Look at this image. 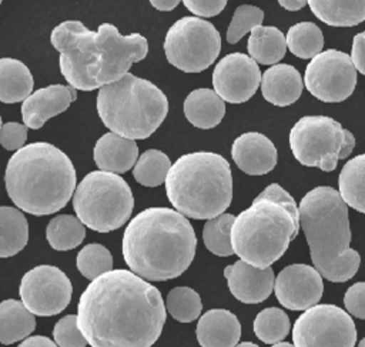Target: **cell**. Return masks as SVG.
<instances>
[{"instance_id":"obj_8","label":"cell","mask_w":365,"mask_h":347,"mask_svg":"<svg viewBox=\"0 0 365 347\" xmlns=\"http://www.w3.org/2000/svg\"><path fill=\"white\" fill-rule=\"evenodd\" d=\"M97 113L111 133L143 140L167 117L168 100L154 83L125 73L121 79L100 87Z\"/></svg>"},{"instance_id":"obj_10","label":"cell","mask_w":365,"mask_h":347,"mask_svg":"<svg viewBox=\"0 0 365 347\" xmlns=\"http://www.w3.org/2000/svg\"><path fill=\"white\" fill-rule=\"evenodd\" d=\"M289 147L302 166L332 171L352 153L355 137L332 117L304 116L289 131Z\"/></svg>"},{"instance_id":"obj_29","label":"cell","mask_w":365,"mask_h":347,"mask_svg":"<svg viewBox=\"0 0 365 347\" xmlns=\"http://www.w3.org/2000/svg\"><path fill=\"white\" fill-rule=\"evenodd\" d=\"M364 169L365 156L358 154L348 160L342 167L338 177V194L344 203L359 213L365 211V197H364Z\"/></svg>"},{"instance_id":"obj_42","label":"cell","mask_w":365,"mask_h":347,"mask_svg":"<svg viewBox=\"0 0 365 347\" xmlns=\"http://www.w3.org/2000/svg\"><path fill=\"white\" fill-rule=\"evenodd\" d=\"M354 67L361 74H365V33H358L352 40V49L349 56Z\"/></svg>"},{"instance_id":"obj_32","label":"cell","mask_w":365,"mask_h":347,"mask_svg":"<svg viewBox=\"0 0 365 347\" xmlns=\"http://www.w3.org/2000/svg\"><path fill=\"white\" fill-rule=\"evenodd\" d=\"M170 167L171 161L165 153L155 149L145 150L133 166V177L141 186L157 187L165 181Z\"/></svg>"},{"instance_id":"obj_48","label":"cell","mask_w":365,"mask_h":347,"mask_svg":"<svg viewBox=\"0 0 365 347\" xmlns=\"http://www.w3.org/2000/svg\"><path fill=\"white\" fill-rule=\"evenodd\" d=\"M358 347H365V340H361L359 344H358Z\"/></svg>"},{"instance_id":"obj_14","label":"cell","mask_w":365,"mask_h":347,"mask_svg":"<svg viewBox=\"0 0 365 347\" xmlns=\"http://www.w3.org/2000/svg\"><path fill=\"white\" fill-rule=\"evenodd\" d=\"M23 306L36 316H56L70 303L73 286L56 266L41 264L29 270L19 287Z\"/></svg>"},{"instance_id":"obj_50","label":"cell","mask_w":365,"mask_h":347,"mask_svg":"<svg viewBox=\"0 0 365 347\" xmlns=\"http://www.w3.org/2000/svg\"><path fill=\"white\" fill-rule=\"evenodd\" d=\"M1 1H3V0H0V3H1Z\"/></svg>"},{"instance_id":"obj_41","label":"cell","mask_w":365,"mask_h":347,"mask_svg":"<svg viewBox=\"0 0 365 347\" xmlns=\"http://www.w3.org/2000/svg\"><path fill=\"white\" fill-rule=\"evenodd\" d=\"M182 3L195 16L214 17L224 10L227 0H182Z\"/></svg>"},{"instance_id":"obj_28","label":"cell","mask_w":365,"mask_h":347,"mask_svg":"<svg viewBox=\"0 0 365 347\" xmlns=\"http://www.w3.org/2000/svg\"><path fill=\"white\" fill-rule=\"evenodd\" d=\"M29 240V223L24 214L9 206H0V258L21 251Z\"/></svg>"},{"instance_id":"obj_1","label":"cell","mask_w":365,"mask_h":347,"mask_svg":"<svg viewBox=\"0 0 365 347\" xmlns=\"http://www.w3.org/2000/svg\"><path fill=\"white\" fill-rule=\"evenodd\" d=\"M165 307L158 288L125 268L93 278L77 304V327L91 347H151Z\"/></svg>"},{"instance_id":"obj_23","label":"cell","mask_w":365,"mask_h":347,"mask_svg":"<svg viewBox=\"0 0 365 347\" xmlns=\"http://www.w3.org/2000/svg\"><path fill=\"white\" fill-rule=\"evenodd\" d=\"M225 114V101L211 89L192 90L184 101L185 119L198 129H212L218 126Z\"/></svg>"},{"instance_id":"obj_49","label":"cell","mask_w":365,"mask_h":347,"mask_svg":"<svg viewBox=\"0 0 365 347\" xmlns=\"http://www.w3.org/2000/svg\"><path fill=\"white\" fill-rule=\"evenodd\" d=\"M0 127H1V117H0Z\"/></svg>"},{"instance_id":"obj_44","label":"cell","mask_w":365,"mask_h":347,"mask_svg":"<svg viewBox=\"0 0 365 347\" xmlns=\"http://www.w3.org/2000/svg\"><path fill=\"white\" fill-rule=\"evenodd\" d=\"M181 0H150L151 6L160 11H171L174 10Z\"/></svg>"},{"instance_id":"obj_5","label":"cell","mask_w":365,"mask_h":347,"mask_svg":"<svg viewBox=\"0 0 365 347\" xmlns=\"http://www.w3.org/2000/svg\"><path fill=\"white\" fill-rule=\"evenodd\" d=\"M298 217L314 268L321 277L334 283L352 278L359 268L361 257L349 247L348 206L338 191L328 186L312 188L301 198Z\"/></svg>"},{"instance_id":"obj_35","label":"cell","mask_w":365,"mask_h":347,"mask_svg":"<svg viewBox=\"0 0 365 347\" xmlns=\"http://www.w3.org/2000/svg\"><path fill=\"white\" fill-rule=\"evenodd\" d=\"M291 323L284 310L278 307H268L261 310L254 320L255 336L267 344L282 341L289 333Z\"/></svg>"},{"instance_id":"obj_40","label":"cell","mask_w":365,"mask_h":347,"mask_svg":"<svg viewBox=\"0 0 365 347\" xmlns=\"http://www.w3.org/2000/svg\"><path fill=\"white\" fill-rule=\"evenodd\" d=\"M364 293H365V283L358 281L348 287L344 296V306L348 314H352L356 318H365V307H364Z\"/></svg>"},{"instance_id":"obj_36","label":"cell","mask_w":365,"mask_h":347,"mask_svg":"<svg viewBox=\"0 0 365 347\" xmlns=\"http://www.w3.org/2000/svg\"><path fill=\"white\" fill-rule=\"evenodd\" d=\"M76 263L78 271L88 280H93L113 268L111 253L98 243H90L84 246L78 251Z\"/></svg>"},{"instance_id":"obj_21","label":"cell","mask_w":365,"mask_h":347,"mask_svg":"<svg viewBox=\"0 0 365 347\" xmlns=\"http://www.w3.org/2000/svg\"><path fill=\"white\" fill-rule=\"evenodd\" d=\"M262 97L278 107L295 103L304 89L299 71L291 64H272L261 74Z\"/></svg>"},{"instance_id":"obj_16","label":"cell","mask_w":365,"mask_h":347,"mask_svg":"<svg viewBox=\"0 0 365 347\" xmlns=\"http://www.w3.org/2000/svg\"><path fill=\"white\" fill-rule=\"evenodd\" d=\"M274 291L288 310H307L315 306L324 291L321 274L308 264H289L274 278Z\"/></svg>"},{"instance_id":"obj_37","label":"cell","mask_w":365,"mask_h":347,"mask_svg":"<svg viewBox=\"0 0 365 347\" xmlns=\"http://www.w3.org/2000/svg\"><path fill=\"white\" fill-rule=\"evenodd\" d=\"M262 20H264V11L259 7L251 6V4L238 6L227 29V41L230 44H235L248 31L259 26Z\"/></svg>"},{"instance_id":"obj_25","label":"cell","mask_w":365,"mask_h":347,"mask_svg":"<svg viewBox=\"0 0 365 347\" xmlns=\"http://www.w3.org/2000/svg\"><path fill=\"white\" fill-rule=\"evenodd\" d=\"M33 86V76L23 61L0 59V101L9 104L23 101L31 94Z\"/></svg>"},{"instance_id":"obj_26","label":"cell","mask_w":365,"mask_h":347,"mask_svg":"<svg viewBox=\"0 0 365 347\" xmlns=\"http://www.w3.org/2000/svg\"><path fill=\"white\" fill-rule=\"evenodd\" d=\"M250 57L259 64H277L287 51L284 33L274 26H257L247 43Z\"/></svg>"},{"instance_id":"obj_4","label":"cell","mask_w":365,"mask_h":347,"mask_svg":"<svg viewBox=\"0 0 365 347\" xmlns=\"http://www.w3.org/2000/svg\"><path fill=\"white\" fill-rule=\"evenodd\" d=\"M6 191L19 210L47 216L61 210L76 188V170L58 147L36 141L20 147L4 171Z\"/></svg>"},{"instance_id":"obj_46","label":"cell","mask_w":365,"mask_h":347,"mask_svg":"<svg viewBox=\"0 0 365 347\" xmlns=\"http://www.w3.org/2000/svg\"><path fill=\"white\" fill-rule=\"evenodd\" d=\"M234 347H259V346L255 343H251V341H242L240 344H235Z\"/></svg>"},{"instance_id":"obj_18","label":"cell","mask_w":365,"mask_h":347,"mask_svg":"<svg viewBox=\"0 0 365 347\" xmlns=\"http://www.w3.org/2000/svg\"><path fill=\"white\" fill-rule=\"evenodd\" d=\"M77 99L76 89L71 86L51 84L36 90L23 100L21 117L23 123L29 129H40L43 124L63 113Z\"/></svg>"},{"instance_id":"obj_6","label":"cell","mask_w":365,"mask_h":347,"mask_svg":"<svg viewBox=\"0 0 365 347\" xmlns=\"http://www.w3.org/2000/svg\"><path fill=\"white\" fill-rule=\"evenodd\" d=\"M298 230L295 200L279 184L272 183L234 217L230 240L240 260L265 268L282 257Z\"/></svg>"},{"instance_id":"obj_34","label":"cell","mask_w":365,"mask_h":347,"mask_svg":"<svg viewBox=\"0 0 365 347\" xmlns=\"http://www.w3.org/2000/svg\"><path fill=\"white\" fill-rule=\"evenodd\" d=\"M165 311H168L177 321L191 323L200 317L202 303L200 294L191 287H174L165 298Z\"/></svg>"},{"instance_id":"obj_20","label":"cell","mask_w":365,"mask_h":347,"mask_svg":"<svg viewBox=\"0 0 365 347\" xmlns=\"http://www.w3.org/2000/svg\"><path fill=\"white\" fill-rule=\"evenodd\" d=\"M201 347H234L241 337V324L225 308H211L200 316L195 328Z\"/></svg>"},{"instance_id":"obj_19","label":"cell","mask_w":365,"mask_h":347,"mask_svg":"<svg viewBox=\"0 0 365 347\" xmlns=\"http://www.w3.org/2000/svg\"><path fill=\"white\" fill-rule=\"evenodd\" d=\"M231 156L240 170L250 176H262L277 166V147L262 133L248 131L238 136L231 147Z\"/></svg>"},{"instance_id":"obj_22","label":"cell","mask_w":365,"mask_h":347,"mask_svg":"<svg viewBox=\"0 0 365 347\" xmlns=\"http://www.w3.org/2000/svg\"><path fill=\"white\" fill-rule=\"evenodd\" d=\"M93 154L100 170L121 174L133 169L138 157V147L135 140L110 131L97 140Z\"/></svg>"},{"instance_id":"obj_24","label":"cell","mask_w":365,"mask_h":347,"mask_svg":"<svg viewBox=\"0 0 365 347\" xmlns=\"http://www.w3.org/2000/svg\"><path fill=\"white\" fill-rule=\"evenodd\" d=\"M311 11L328 26L352 27L365 20V0H307Z\"/></svg>"},{"instance_id":"obj_31","label":"cell","mask_w":365,"mask_h":347,"mask_svg":"<svg viewBox=\"0 0 365 347\" xmlns=\"http://www.w3.org/2000/svg\"><path fill=\"white\" fill-rule=\"evenodd\" d=\"M285 44L294 56L299 59H312L321 53L324 47V36L315 23L301 21L288 29Z\"/></svg>"},{"instance_id":"obj_7","label":"cell","mask_w":365,"mask_h":347,"mask_svg":"<svg viewBox=\"0 0 365 347\" xmlns=\"http://www.w3.org/2000/svg\"><path fill=\"white\" fill-rule=\"evenodd\" d=\"M164 183L175 211L195 220L222 214L232 200L230 163L212 151L182 154L171 164Z\"/></svg>"},{"instance_id":"obj_2","label":"cell","mask_w":365,"mask_h":347,"mask_svg":"<svg viewBox=\"0 0 365 347\" xmlns=\"http://www.w3.org/2000/svg\"><path fill=\"white\" fill-rule=\"evenodd\" d=\"M50 41L60 53L63 77L73 89L83 91L121 79L133 63L141 61L148 53L144 36H123L110 23H103L93 31L78 20H66L53 29Z\"/></svg>"},{"instance_id":"obj_9","label":"cell","mask_w":365,"mask_h":347,"mask_svg":"<svg viewBox=\"0 0 365 347\" xmlns=\"http://www.w3.org/2000/svg\"><path fill=\"white\" fill-rule=\"evenodd\" d=\"M133 207L134 197L128 183L110 171L88 173L73 193V208L77 218L98 233H110L124 226Z\"/></svg>"},{"instance_id":"obj_33","label":"cell","mask_w":365,"mask_h":347,"mask_svg":"<svg viewBox=\"0 0 365 347\" xmlns=\"http://www.w3.org/2000/svg\"><path fill=\"white\" fill-rule=\"evenodd\" d=\"M234 217V214L222 213L205 221L202 227V240L212 254L220 257H230L234 254L230 240Z\"/></svg>"},{"instance_id":"obj_13","label":"cell","mask_w":365,"mask_h":347,"mask_svg":"<svg viewBox=\"0 0 365 347\" xmlns=\"http://www.w3.org/2000/svg\"><path fill=\"white\" fill-rule=\"evenodd\" d=\"M302 83L318 100L339 103L354 93L356 70L349 54L328 49L312 57L305 69Z\"/></svg>"},{"instance_id":"obj_30","label":"cell","mask_w":365,"mask_h":347,"mask_svg":"<svg viewBox=\"0 0 365 347\" xmlns=\"http://www.w3.org/2000/svg\"><path fill=\"white\" fill-rule=\"evenodd\" d=\"M46 237L51 248L58 251L71 250L84 240L86 226L71 214H60L48 221Z\"/></svg>"},{"instance_id":"obj_15","label":"cell","mask_w":365,"mask_h":347,"mask_svg":"<svg viewBox=\"0 0 365 347\" xmlns=\"http://www.w3.org/2000/svg\"><path fill=\"white\" fill-rule=\"evenodd\" d=\"M261 81V70L250 56L231 53L222 57L212 71L214 91L222 101L240 104L250 100Z\"/></svg>"},{"instance_id":"obj_38","label":"cell","mask_w":365,"mask_h":347,"mask_svg":"<svg viewBox=\"0 0 365 347\" xmlns=\"http://www.w3.org/2000/svg\"><path fill=\"white\" fill-rule=\"evenodd\" d=\"M53 337L57 347H86L87 341L77 327L76 316H64L60 318L54 328Z\"/></svg>"},{"instance_id":"obj_3","label":"cell","mask_w":365,"mask_h":347,"mask_svg":"<svg viewBox=\"0 0 365 347\" xmlns=\"http://www.w3.org/2000/svg\"><path fill=\"white\" fill-rule=\"evenodd\" d=\"M121 246L130 271L144 280L165 281L190 267L197 237L181 213L168 207H148L130 220Z\"/></svg>"},{"instance_id":"obj_27","label":"cell","mask_w":365,"mask_h":347,"mask_svg":"<svg viewBox=\"0 0 365 347\" xmlns=\"http://www.w3.org/2000/svg\"><path fill=\"white\" fill-rule=\"evenodd\" d=\"M36 328L34 314L21 301L9 298L0 303V343L11 344L30 336Z\"/></svg>"},{"instance_id":"obj_17","label":"cell","mask_w":365,"mask_h":347,"mask_svg":"<svg viewBox=\"0 0 365 347\" xmlns=\"http://www.w3.org/2000/svg\"><path fill=\"white\" fill-rule=\"evenodd\" d=\"M231 294L245 304H258L269 297L274 287V271L271 267L258 268L242 260L224 268Z\"/></svg>"},{"instance_id":"obj_12","label":"cell","mask_w":365,"mask_h":347,"mask_svg":"<svg viewBox=\"0 0 365 347\" xmlns=\"http://www.w3.org/2000/svg\"><path fill=\"white\" fill-rule=\"evenodd\" d=\"M294 347H354L356 327L352 317L335 304H315L304 310L292 326Z\"/></svg>"},{"instance_id":"obj_43","label":"cell","mask_w":365,"mask_h":347,"mask_svg":"<svg viewBox=\"0 0 365 347\" xmlns=\"http://www.w3.org/2000/svg\"><path fill=\"white\" fill-rule=\"evenodd\" d=\"M17 347H57V344L46 336H31L23 340V343Z\"/></svg>"},{"instance_id":"obj_39","label":"cell","mask_w":365,"mask_h":347,"mask_svg":"<svg viewBox=\"0 0 365 347\" xmlns=\"http://www.w3.org/2000/svg\"><path fill=\"white\" fill-rule=\"evenodd\" d=\"M27 140V127L24 124L9 121L0 127V144L6 150H19Z\"/></svg>"},{"instance_id":"obj_11","label":"cell","mask_w":365,"mask_h":347,"mask_svg":"<svg viewBox=\"0 0 365 347\" xmlns=\"http://www.w3.org/2000/svg\"><path fill=\"white\" fill-rule=\"evenodd\" d=\"M221 51V36L212 23L195 16L178 19L167 31L164 53L184 73L207 70Z\"/></svg>"},{"instance_id":"obj_47","label":"cell","mask_w":365,"mask_h":347,"mask_svg":"<svg viewBox=\"0 0 365 347\" xmlns=\"http://www.w3.org/2000/svg\"><path fill=\"white\" fill-rule=\"evenodd\" d=\"M271 347H294V344L287 341H278V343H274Z\"/></svg>"},{"instance_id":"obj_45","label":"cell","mask_w":365,"mask_h":347,"mask_svg":"<svg viewBox=\"0 0 365 347\" xmlns=\"http://www.w3.org/2000/svg\"><path fill=\"white\" fill-rule=\"evenodd\" d=\"M278 3L285 10L297 11V10H301L307 4V0H278Z\"/></svg>"}]
</instances>
